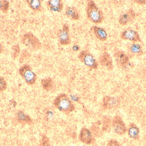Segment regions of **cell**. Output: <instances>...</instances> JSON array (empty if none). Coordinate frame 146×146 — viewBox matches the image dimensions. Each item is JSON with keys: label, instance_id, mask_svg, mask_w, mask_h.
Here are the masks:
<instances>
[{"label": "cell", "instance_id": "1", "mask_svg": "<svg viewBox=\"0 0 146 146\" xmlns=\"http://www.w3.org/2000/svg\"><path fill=\"white\" fill-rule=\"evenodd\" d=\"M86 10L87 17L90 21L95 24L102 22L104 20L103 12L97 7L93 1H88Z\"/></svg>", "mask_w": 146, "mask_h": 146}, {"label": "cell", "instance_id": "2", "mask_svg": "<svg viewBox=\"0 0 146 146\" xmlns=\"http://www.w3.org/2000/svg\"><path fill=\"white\" fill-rule=\"evenodd\" d=\"M54 104L59 110L66 114H69L74 109L73 103L65 94H61L57 96L54 101Z\"/></svg>", "mask_w": 146, "mask_h": 146}, {"label": "cell", "instance_id": "3", "mask_svg": "<svg viewBox=\"0 0 146 146\" xmlns=\"http://www.w3.org/2000/svg\"><path fill=\"white\" fill-rule=\"evenodd\" d=\"M19 73L28 85H33L36 82V75L28 65H25L21 67L19 69Z\"/></svg>", "mask_w": 146, "mask_h": 146}, {"label": "cell", "instance_id": "4", "mask_svg": "<svg viewBox=\"0 0 146 146\" xmlns=\"http://www.w3.org/2000/svg\"><path fill=\"white\" fill-rule=\"evenodd\" d=\"M21 42L29 49L35 51L38 50L41 47V43L38 39L31 33L25 34Z\"/></svg>", "mask_w": 146, "mask_h": 146}, {"label": "cell", "instance_id": "5", "mask_svg": "<svg viewBox=\"0 0 146 146\" xmlns=\"http://www.w3.org/2000/svg\"><path fill=\"white\" fill-rule=\"evenodd\" d=\"M78 58L82 62L92 69H97L98 64L96 60L91 53L82 51L78 55Z\"/></svg>", "mask_w": 146, "mask_h": 146}, {"label": "cell", "instance_id": "6", "mask_svg": "<svg viewBox=\"0 0 146 146\" xmlns=\"http://www.w3.org/2000/svg\"><path fill=\"white\" fill-rule=\"evenodd\" d=\"M59 43L62 45H67L71 43V39L69 34V28L68 25L65 24L62 29L58 33Z\"/></svg>", "mask_w": 146, "mask_h": 146}, {"label": "cell", "instance_id": "7", "mask_svg": "<svg viewBox=\"0 0 146 146\" xmlns=\"http://www.w3.org/2000/svg\"><path fill=\"white\" fill-rule=\"evenodd\" d=\"M112 123L114 131L117 134L122 135L126 132L127 129L125 124L119 116L115 117L113 119Z\"/></svg>", "mask_w": 146, "mask_h": 146}, {"label": "cell", "instance_id": "8", "mask_svg": "<svg viewBox=\"0 0 146 146\" xmlns=\"http://www.w3.org/2000/svg\"><path fill=\"white\" fill-rule=\"evenodd\" d=\"M121 38L123 39L134 42L140 41L139 36L138 33L132 29H127L123 31L121 35Z\"/></svg>", "mask_w": 146, "mask_h": 146}, {"label": "cell", "instance_id": "9", "mask_svg": "<svg viewBox=\"0 0 146 146\" xmlns=\"http://www.w3.org/2000/svg\"><path fill=\"white\" fill-rule=\"evenodd\" d=\"M47 7L52 12L60 13L63 9V3L62 0H50L47 2Z\"/></svg>", "mask_w": 146, "mask_h": 146}, {"label": "cell", "instance_id": "10", "mask_svg": "<svg viewBox=\"0 0 146 146\" xmlns=\"http://www.w3.org/2000/svg\"><path fill=\"white\" fill-rule=\"evenodd\" d=\"M100 62L101 65L108 70H111L113 66L111 57L107 52L103 53L100 57Z\"/></svg>", "mask_w": 146, "mask_h": 146}, {"label": "cell", "instance_id": "11", "mask_svg": "<svg viewBox=\"0 0 146 146\" xmlns=\"http://www.w3.org/2000/svg\"><path fill=\"white\" fill-rule=\"evenodd\" d=\"M80 139L81 141L86 144H90L92 142V134L88 129L86 128H83L81 131Z\"/></svg>", "mask_w": 146, "mask_h": 146}, {"label": "cell", "instance_id": "12", "mask_svg": "<svg viewBox=\"0 0 146 146\" xmlns=\"http://www.w3.org/2000/svg\"><path fill=\"white\" fill-rule=\"evenodd\" d=\"M118 100L115 98L106 96L103 99V106L106 109H111L118 105Z\"/></svg>", "mask_w": 146, "mask_h": 146}, {"label": "cell", "instance_id": "13", "mask_svg": "<svg viewBox=\"0 0 146 146\" xmlns=\"http://www.w3.org/2000/svg\"><path fill=\"white\" fill-rule=\"evenodd\" d=\"M135 16L134 12L132 9H130L127 13L120 16L119 19V23L122 25H127L128 22L133 20Z\"/></svg>", "mask_w": 146, "mask_h": 146}, {"label": "cell", "instance_id": "14", "mask_svg": "<svg viewBox=\"0 0 146 146\" xmlns=\"http://www.w3.org/2000/svg\"><path fill=\"white\" fill-rule=\"evenodd\" d=\"M95 36L100 41H104L107 38V34L104 29L97 26H93L92 27Z\"/></svg>", "mask_w": 146, "mask_h": 146}, {"label": "cell", "instance_id": "15", "mask_svg": "<svg viewBox=\"0 0 146 146\" xmlns=\"http://www.w3.org/2000/svg\"><path fill=\"white\" fill-rule=\"evenodd\" d=\"M115 56L117 63L120 66H124L128 62V57L123 51H118L116 52Z\"/></svg>", "mask_w": 146, "mask_h": 146}, {"label": "cell", "instance_id": "16", "mask_svg": "<svg viewBox=\"0 0 146 146\" xmlns=\"http://www.w3.org/2000/svg\"><path fill=\"white\" fill-rule=\"evenodd\" d=\"M16 117L17 121L21 124H31L32 122V121L30 117L22 111H20L18 112Z\"/></svg>", "mask_w": 146, "mask_h": 146}, {"label": "cell", "instance_id": "17", "mask_svg": "<svg viewBox=\"0 0 146 146\" xmlns=\"http://www.w3.org/2000/svg\"><path fill=\"white\" fill-rule=\"evenodd\" d=\"M66 14L69 19L73 20H77L80 18L78 11L74 7H67L66 9Z\"/></svg>", "mask_w": 146, "mask_h": 146}, {"label": "cell", "instance_id": "18", "mask_svg": "<svg viewBox=\"0 0 146 146\" xmlns=\"http://www.w3.org/2000/svg\"><path fill=\"white\" fill-rule=\"evenodd\" d=\"M29 7L35 12H40L42 10V4L40 0H27L26 1Z\"/></svg>", "mask_w": 146, "mask_h": 146}, {"label": "cell", "instance_id": "19", "mask_svg": "<svg viewBox=\"0 0 146 146\" xmlns=\"http://www.w3.org/2000/svg\"><path fill=\"white\" fill-rule=\"evenodd\" d=\"M43 88L47 91H50L53 88V80L50 78H45L42 81Z\"/></svg>", "mask_w": 146, "mask_h": 146}, {"label": "cell", "instance_id": "20", "mask_svg": "<svg viewBox=\"0 0 146 146\" xmlns=\"http://www.w3.org/2000/svg\"><path fill=\"white\" fill-rule=\"evenodd\" d=\"M139 133V130L138 128L135 124H131L129 130V136L134 139H136L138 137Z\"/></svg>", "mask_w": 146, "mask_h": 146}, {"label": "cell", "instance_id": "21", "mask_svg": "<svg viewBox=\"0 0 146 146\" xmlns=\"http://www.w3.org/2000/svg\"><path fill=\"white\" fill-rule=\"evenodd\" d=\"M9 3L8 1L0 0V10L3 13H7L9 8Z\"/></svg>", "mask_w": 146, "mask_h": 146}, {"label": "cell", "instance_id": "22", "mask_svg": "<svg viewBox=\"0 0 146 146\" xmlns=\"http://www.w3.org/2000/svg\"><path fill=\"white\" fill-rule=\"evenodd\" d=\"M103 129L104 130L106 131L110 127L111 121L110 118L107 117H104L103 119Z\"/></svg>", "mask_w": 146, "mask_h": 146}, {"label": "cell", "instance_id": "23", "mask_svg": "<svg viewBox=\"0 0 146 146\" xmlns=\"http://www.w3.org/2000/svg\"><path fill=\"white\" fill-rule=\"evenodd\" d=\"M7 88V84L3 77L0 76V91H5Z\"/></svg>", "mask_w": 146, "mask_h": 146}, {"label": "cell", "instance_id": "24", "mask_svg": "<svg viewBox=\"0 0 146 146\" xmlns=\"http://www.w3.org/2000/svg\"><path fill=\"white\" fill-rule=\"evenodd\" d=\"M42 146H52L49 140L46 136H43L42 139Z\"/></svg>", "mask_w": 146, "mask_h": 146}, {"label": "cell", "instance_id": "25", "mask_svg": "<svg viewBox=\"0 0 146 146\" xmlns=\"http://www.w3.org/2000/svg\"><path fill=\"white\" fill-rule=\"evenodd\" d=\"M108 146H120L118 142L114 140H111L109 141Z\"/></svg>", "mask_w": 146, "mask_h": 146}, {"label": "cell", "instance_id": "26", "mask_svg": "<svg viewBox=\"0 0 146 146\" xmlns=\"http://www.w3.org/2000/svg\"><path fill=\"white\" fill-rule=\"evenodd\" d=\"M132 50H133V51L138 52V51H139L140 50L139 46L135 45V46H133V48H132Z\"/></svg>", "mask_w": 146, "mask_h": 146}, {"label": "cell", "instance_id": "27", "mask_svg": "<svg viewBox=\"0 0 146 146\" xmlns=\"http://www.w3.org/2000/svg\"><path fill=\"white\" fill-rule=\"evenodd\" d=\"M134 1L138 3V4H140V5H145L146 3V1H144V0H142V1H138V0H136V1Z\"/></svg>", "mask_w": 146, "mask_h": 146}, {"label": "cell", "instance_id": "28", "mask_svg": "<svg viewBox=\"0 0 146 146\" xmlns=\"http://www.w3.org/2000/svg\"><path fill=\"white\" fill-rule=\"evenodd\" d=\"M3 51V47L2 45L1 44V42H0V54L1 53L2 51Z\"/></svg>", "mask_w": 146, "mask_h": 146}]
</instances>
